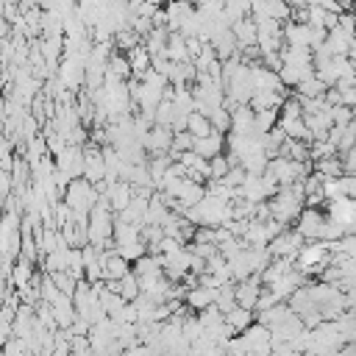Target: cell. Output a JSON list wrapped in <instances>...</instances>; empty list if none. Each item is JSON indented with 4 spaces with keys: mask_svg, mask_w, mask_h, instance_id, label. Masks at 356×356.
I'll return each instance as SVG.
<instances>
[{
    "mask_svg": "<svg viewBox=\"0 0 356 356\" xmlns=\"http://www.w3.org/2000/svg\"><path fill=\"white\" fill-rule=\"evenodd\" d=\"M192 150H197L200 156L211 159V156H217V153L225 150V134L222 131H214L209 136H195V147Z\"/></svg>",
    "mask_w": 356,
    "mask_h": 356,
    "instance_id": "cell-13",
    "label": "cell"
},
{
    "mask_svg": "<svg viewBox=\"0 0 356 356\" xmlns=\"http://www.w3.org/2000/svg\"><path fill=\"white\" fill-rule=\"evenodd\" d=\"M195 147V134L186 128V131H175V139H172V156H175V161H178V153H184V150H192Z\"/></svg>",
    "mask_w": 356,
    "mask_h": 356,
    "instance_id": "cell-30",
    "label": "cell"
},
{
    "mask_svg": "<svg viewBox=\"0 0 356 356\" xmlns=\"http://www.w3.org/2000/svg\"><path fill=\"white\" fill-rule=\"evenodd\" d=\"M278 125L284 128V134L286 136H295V139H306L309 142V125H306V120L303 117H295V120H278Z\"/></svg>",
    "mask_w": 356,
    "mask_h": 356,
    "instance_id": "cell-25",
    "label": "cell"
},
{
    "mask_svg": "<svg viewBox=\"0 0 356 356\" xmlns=\"http://www.w3.org/2000/svg\"><path fill=\"white\" fill-rule=\"evenodd\" d=\"M142 42H145V36H142V33H136L131 25L114 33V44H117V50H120V53H131V50H134V47H139Z\"/></svg>",
    "mask_w": 356,
    "mask_h": 356,
    "instance_id": "cell-21",
    "label": "cell"
},
{
    "mask_svg": "<svg viewBox=\"0 0 356 356\" xmlns=\"http://www.w3.org/2000/svg\"><path fill=\"white\" fill-rule=\"evenodd\" d=\"M353 120H356V106H353Z\"/></svg>",
    "mask_w": 356,
    "mask_h": 356,
    "instance_id": "cell-39",
    "label": "cell"
},
{
    "mask_svg": "<svg viewBox=\"0 0 356 356\" xmlns=\"http://www.w3.org/2000/svg\"><path fill=\"white\" fill-rule=\"evenodd\" d=\"M339 92H342L345 106H356V86H339Z\"/></svg>",
    "mask_w": 356,
    "mask_h": 356,
    "instance_id": "cell-37",
    "label": "cell"
},
{
    "mask_svg": "<svg viewBox=\"0 0 356 356\" xmlns=\"http://www.w3.org/2000/svg\"><path fill=\"white\" fill-rule=\"evenodd\" d=\"M192 250L184 245L178 253H170V256H164V273L172 278V281H184L186 278V273L192 270Z\"/></svg>",
    "mask_w": 356,
    "mask_h": 356,
    "instance_id": "cell-5",
    "label": "cell"
},
{
    "mask_svg": "<svg viewBox=\"0 0 356 356\" xmlns=\"http://www.w3.org/2000/svg\"><path fill=\"white\" fill-rule=\"evenodd\" d=\"M33 259H28V256H19L17 261H14V267H11V281H14V286L17 289H25L31 281H33Z\"/></svg>",
    "mask_w": 356,
    "mask_h": 356,
    "instance_id": "cell-16",
    "label": "cell"
},
{
    "mask_svg": "<svg viewBox=\"0 0 356 356\" xmlns=\"http://www.w3.org/2000/svg\"><path fill=\"white\" fill-rule=\"evenodd\" d=\"M120 295L125 298V300H136L139 295H142V284H139V275L131 270L125 278H120Z\"/></svg>",
    "mask_w": 356,
    "mask_h": 356,
    "instance_id": "cell-27",
    "label": "cell"
},
{
    "mask_svg": "<svg viewBox=\"0 0 356 356\" xmlns=\"http://www.w3.org/2000/svg\"><path fill=\"white\" fill-rule=\"evenodd\" d=\"M314 170L325 178H337V175H345V164H342V156L334 153V156H325V159H317L314 161Z\"/></svg>",
    "mask_w": 356,
    "mask_h": 356,
    "instance_id": "cell-22",
    "label": "cell"
},
{
    "mask_svg": "<svg viewBox=\"0 0 356 356\" xmlns=\"http://www.w3.org/2000/svg\"><path fill=\"white\" fill-rule=\"evenodd\" d=\"M206 197V184L203 181H195V178H184V184H181V189H178V203H184V206H195V203H200Z\"/></svg>",
    "mask_w": 356,
    "mask_h": 356,
    "instance_id": "cell-15",
    "label": "cell"
},
{
    "mask_svg": "<svg viewBox=\"0 0 356 356\" xmlns=\"http://www.w3.org/2000/svg\"><path fill=\"white\" fill-rule=\"evenodd\" d=\"M217 289L220 286H206V284H195V286H186V306L192 309V312H200V309H206V306H211L214 300H217Z\"/></svg>",
    "mask_w": 356,
    "mask_h": 356,
    "instance_id": "cell-8",
    "label": "cell"
},
{
    "mask_svg": "<svg viewBox=\"0 0 356 356\" xmlns=\"http://www.w3.org/2000/svg\"><path fill=\"white\" fill-rule=\"evenodd\" d=\"M250 8H253V17L256 14H267V17H275V19H292V6L289 0H250Z\"/></svg>",
    "mask_w": 356,
    "mask_h": 356,
    "instance_id": "cell-9",
    "label": "cell"
},
{
    "mask_svg": "<svg viewBox=\"0 0 356 356\" xmlns=\"http://www.w3.org/2000/svg\"><path fill=\"white\" fill-rule=\"evenodd\" d=\"M325 217H328V214H323L320 206H306V209L300 211V217H298L292 225H295L306 239H320V231H323Z\"/></svg>",
    "mask_w": 356,
    "mask_h": 356,
    "instance_id": "cell-4",
    "label": "cell"
},
{
    "mask_svg": "<svg viewBox=\"0 0 356 356\" xmlns=\"http://www.w3.org/2000/svg\"><path fill=\"white\" fill-rule=\"evenodd\" d=\"M239 334H242V339L248 345V353H259V356L273 353V331H270V325H264V323L256 320V323H250Z\"/></svg>",
    "mask_w": 356,
    "mask_h": 356,
    "instance_id": "cell-3",
    "label": "cell"
},
{
    "mask_svg": "<svg viewBox=\"0 0 356 356\" xmlns=\"http://www.w3.org/2000/svg\"><path fill=\"white\" fill-rule=\"evenodd\" d=\"M131 28H134L136 33L147 36V33H150L156 25H153V19H150V17H134V19H131Z\"/></svg>",
    "mask_w": 356,
    "mask_h": 356,
    "instance_id": "cell-36",
    "label": "cell"
},
{
    "mask_svg": "<svg viewBox=\"0 0 356 356\" xmlns=\"http://www.w3.org/2000/svg\"><path fill=\"white\" fill-rule=\"evenodd\" d=\"M245 178H248V170H245L242 164H231V170L225 172V178H222V181H225L228 186H242V184H245Z\"/></svg>",
    "mask_w": 356,
    "mask_h": 356,
    "instance_id": "cell-34",
    "label": "cell"
},
{
    "mask_svg": "<svg viewBox=\"0 0 356 356\" xmlns=\"http://www.w3.org/2000/svg\"><path fill=\"white\" fill-rule=\"evenodd\" d=\"M209 117H211L214 131H222V134H228V131H231V108H225V106H214Z\"/></svg>",
    "mask_w": 356,
    "mask_h": 356,
    "instance_id": "cell-29",
    "label": "cell"
},
{
    "mask_svg": "<svg viewBox=\"0 0 356 356\" xmlns=\"http://www.w3.org/2000/svg\"><path fill=\"white\" fill-rule=\"evenodd\" d=\"M231 28H234V33H236L239 47L259 44V25H256V19H253V17H242V19H236Z\"/></svg>",
    "mask_w": 356,
    "mask_h": 356,
    "instance_id": "cell-14",
    "label": "cell"
},
{
    "mask_svg": "<svg viewBox=\"0 0 356 356\" xmlns=\"http://www.w3.org/2000/svg\"><path fill=\"white\" fill-rule=\"evenodd\" d=\"M134 184L131 181H125V178H120V181H114V184H108V189H106V195H108V200H111V209L114 211H122L128 203H131V197H134Z\"/></svg>",
    "mask_w": 356,
    "mask_h": 356,
    "instance_id": "cell-11",
    "label": "cell"
},
{
    "mask_svg": "<svg viewBox=\"0 0 356 356\" xmlns=\"http://www.w3.org/2000/svg\"><path fill=\"white\" fill-rule=\"evenodd\" d=\"M278 120H281V108H259V111H256V128H259L261 134L273 131V128L278 125Z\"/></svg>",
    "mask_w": 356,
    "mask_h": 356,
    "instance_id": "cell-26",
    "label": "cell"
},
{
    "mask_svg": "<svg viewBox=\"0 0 356 356\" xmlns=\"http://www.w3.org/2000/svg\"><path fill=\"white\" fill-rule=\"evenodd\" d=\"M211 44H214V50H217V56H220V58H231V56L239 50V42H236V33H234V28H225V31L214 33Z\"/></svg>",
    "mask_w": 356,
    "mask_h": 356,
    "instance_id": "cell-17",
    "label": "cell"
},
{
    "mask_svg": "<svg viewBox=\"0 0 356 356\" xmlns=\"http://www.w3.org/2000/svg\"><path fill=\"white\" fill-rule=\"evenodd\" d=\"M56 159V181L61 189L70 186L72 178H81L83 175V167H86V153H83V145H67L61 153L53 156Z\"/></svg>",
    "mask_w": 356,
    "mask_h": 356,
    "instance_id": "cell-1",
    "label": "cell"
},
{
    "mask_svg": "<svg viewBox=\"0 0 356 356\" xmlns=\"http://www.w3.org/2000/svg\"><path fill=\"white\" fill-rule=\"evenodd\" d=\"M167 28L170 31H181L184 22L197 11V6L192 0H167Z\"/></svg>",
    "mask_w": 356,
    "mask_h": 356,
    "instance_id": "cell-6",
    "label": "cell"
},
{
    "mask_svg": "<svg viewBox=\"0 0 356 356\" xmlns=\"http://www.w3.org/2000/svg\"><path fill=\"white\" fill-rule=\"evenodd\" d=\"M72 353H75V356H89V353H95L89 334H75V337H72Z\"/></svg>",
    "mask_w": 356,
    "mask_h": 356,
    "instance_id": "cell-33",
    "label": "cell"
},
{
    "mask_svg": "<svg viewBox=\"0 0 356 356\" xmlns=\"http://www.w3.org/2000/svg\"><path fill=\"white\" fill-rule=\"evenodd\" d=\"M172 120H175V103L164 97L156 106V125H172Z\"/></svg>",
    "mask_w": 356,
    "mask_h": 356,
    "instance_id": "cell-31",
    "label": "cell"
},
{
    "mask_svg": "<svg viewBox=\"0 0 356 356\" xmlns=\"http://www.w3.org/2000/svg\"><path fill=\"white\" fill-rule=\"evenodd\" d=\"M342 186H345L348 197H356V172L353 175H342Z\"/></svg>",
    "mask_w": 356,
    "mask_h": 356,
    "instance_id": "cell-38",
    "label": "cell"
},
{
    "mask_svg": "<svg viewBox=\"0 0 356 356\" xmlns=\"http://www.w3.org/2000/svg\"><path fill=\"white\" fill-rule=\"evenodd\" d=\"M284 42H286V44L312 47V25H309V22H298V19H286V25H284ZM312 50H314V47H312Z\"/></svg>",
    "mask_w": 356,
    "mask_h": 356,
    "instance_id": "cell-10",
    "label": "cell"
},
{
    "mask_svg": "<svg viewBox=\"0 0 356 356\" xmlns=\"http://www.w3.org/2000/svg\"><path fill=\"white\" fill-rule=\"evenodd\" d=\"M306 242H309V239H306L295 225H292V228L286 225L278 236H273V239H270V245H267V248H270V253H273V256H295V259H298V253H300V248H303Z\"/></svg>",
    "mask_w": 356,
    "mask_h": 356,
    "instance_id": "cell-2",
    "label": "cell"
},
{
    "mask_svg": "<svg viewBox=\"0 0 356 356\" xmlns=\"http://www.w3.org/2000/svg\"><path fill=\"white\" fill-rule=\"evenodd\" d=\"M53 275V281L58 284V289L64 292V295H75V289H78V275L75 273H70V270H58V273H50Z\"/></svg>",
    "mask_w": 356,
    "mask_h": 356,
    "instance_id": "cell-28",
    "label": "cell"
},
{
    "mask_svg": "<svg viewBox=\"0 0 356 356\" xmlns=\"http://www.w3.org/2000/svg\"><path fill=\"white\" fill-rule=\"evenodd\" d=\"M134 273L136 275H156L164 273V253H145L134 261Z\"/></svg>",
    "mask_w": 356,
    "mask_h": 356,
    "instance_id": "cell-19",
    "label": "cell"
},
{
    "mask_svg": "<svg viewBox=\"0 0 356 356\" xmlns=\"http://www.w3.org/2000/svg\"><path fill=\"white\" fill-rule=\"evenodd\" d=\"M295 92L303 95V97H323V95L328 92V83H325L320 75H312V78L300 81V83L295 86Z\"/></svg>",
    "mask_w": 356,
    "mask_h": 356,
    "instance_id": "cell-23",
    "label": "cell"
},
{
    "mask_svg": "<svg viewBox=\"0 0 356 356\" xmlns=\"http://www.w3.org/2000/svg\"><path fill=\"white\" fill-rule=\"evenodd\" d=\"M325 14H328V8H323V6H309V25H323L325 28Z\"/></svg>",
    "mask_w": 356,
    "mask_h": 356,
    "instance_id": "cell-35",
    "label": "cell"
},
{
    "mask_svg": "<svg viewBox=\"0 0 356 356\" xmlns=\"http://www.w3.org/2000/svg\"><path fill=\"white\" fill-rule=\"evenodd\" d=\"M195 136H209L214 134V125H211V117L209 114H200V111H192L189 114V125H186Z\"/></svg>",
    "mask_w": 356,
    "mask_h": 356,
    "instance_id": "cell-24",
    "label": "cell"
},
{
    "mask_svg": "<svg viewBox=\"0 0 356 356\" xmlns=\"http://www.w3.org/2000/svg\"><path fill=\"white\" fill-rule=\"evenodd\" d=\"M164 53H167L170 61H192L186 36H184L181 31H172V33H170V42H167V50H164Z\"/></svg>",
    "mask_w": 356,
    "mask_h": 356,
    "instance_id": "cell-18",
    "label": "cell"
},
{
    "mask_svg": "<svg viewBox=\"0 0 356 356\" xmlns=\"http://www.w3.org/2000/svg\"><path fill=\"white\" fill-rule=\"evenodd\" d=\"M325 44L331 47V53H334V56H348V53H350V47L356 44V33L345 31L342 25H337V28H331V31H328Z\"/></svg>",
    "mask_w": 356,
    "mask_h": 356,
    "instance_id": "cell-12",
    "label": "cell"
},
{
    "mask_svg": "<svg viewBox=\"0 0 356 356\" xmlns=\"http://www.w3.org/2000/svg\"><path fill=\"white\" fill-rule=\"evenodd\" d=\"M209 164H211V178H225V172L231 170V159L228 156H222V153H217V156H211L209 159Z\"/></svg>",
    "mask_w": 356,
    "mask_h": 356,
    "instance_id": "cell-32",
    "label": "cell"
},
{
    "mask_svg": "<svg viewBox=\"0 0 356 356\" xmlns=\"http://www.w3.org/2000/svg\"><path fill=\"white\" fill-rule=\"evenodd\" d=\"M172 139H175L172 125H153L147 139H145V147H147V153H170Z\"/></svg>",
    "mask_w": 356,
    "mask_h": 356,
    "instance_id": "cell-7",
    "label": "cell"
},
{
    "mask_svg": "<svg viewBox=\"0 0 356 356\" xmlns=\"http://www.w3.org/2000/svg\"><path fill=\"white\" fill-rule=\"evenodd\" d=\"M225 320L236 328V331H245L250 323H256V309H248V306H242V303H236L228 314H225Z\"/></svg>",
    "mask_w": 356,
    "mask_h": 356,
    "instance_id": "cell-20",
    "label": "cell"
}]
</instances>
